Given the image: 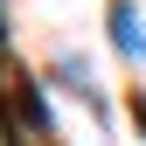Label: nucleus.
Here are the masks:
<instances>
[{
	"label": "nucleus",
	"instance_id": "nucleus-1",
	"mask_svg": "<svg viewBox=\"0 0 146 146\" xmlns=\"http://www.w3.org/2000/svg\"><path fill=\"white\" fill-rule=\"evenodd\" d=\"M111 42L125 56H146V28H139V14L125 7V0H111Z\"/></svg>",
	"mask_w": 146,
	"mask_h": 146
}]
</instances>
